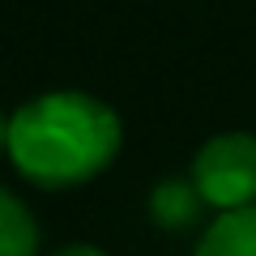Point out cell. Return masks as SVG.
I'll return each instance as SVG.
<instances>
[{
    "instance_id": "cell-1",
    "label": "cell",
    "mask_w": 256,
    "mask_h": 256,
    "mask_svg": "<svg viewBox=\"0 0 256 256\" xmlns=\"http://www.w3.org/2000/svg\"><path fill=\"white\" fill-rule=\"evenodd\" d=\"M120 141V116L102 98L82 90H56L30 98L9 116L4 154L38 188H73L116 162Z\"/></svg>"
},
{
    "instance_id": "cell-2",
    "label": "cell",
    "mask_w": 256,
    "mask_h": 256,
    "mask_svg": "<svg viewBox=\"0 0 256 256\" xmlns=\"http://www.w3.org/2000/svg\"><path fill=\"white\" fill-rule=\"evenodd\" d=\"M188 180L218 214L256 205V137L252 132H218L192 158Z\"/></svg>"
},
{
    "instance_id": "cell-3",
    "label": "cell",
    "mask_w": 256,
    "mask_h": 256,
    "mask_svg": "<svg viewBox=\"0 0 256 256\" xmlns=\"http://www.w3.org/2000/svg\"><path fill=\"white\" fill-rule=\"evenodd\" d=\"M192 256H256V205L218 214L201 230V244Z\"/></svg>"
},
{
    "instance_id": "cell-4",
    "label": "cell",
    "mask_w": 256,
    "mask_h": 256,
    "mask_svg": "<svg viewBox=\"0 0 256 256\" xmlns=\"http://www.w3.org/2000/svg\"><path fill=\"white\" fill-rule=\"evenodd\" d=\"M201 210H210V205H205V196L196 192L192 180H162L154 192H150V218H154L162 230L192 226V222L201 218Z\"/></svg>"
},
{
    "instance_id": "cell-5",
    "label": "cell",
    "mask_w": 256,
    "mask_h": 256,
    "mask_svg": "<svg viewBox=\"0 0 256 256\" xmlns=\"http://www.w3.org/2000/svg\"><path fill=\"white\" fill-rule=\"evenodd\" d=\"M0 256H38V226L26 201L0 184Z\"/></svg>"
},
{
    "instance_id": "cell-6",
    "label": "cell",
    "mask_w": 256,
    "mask_h": 256,
    "mask_svg": "<svg viewBox=\"0 0 256 256\" xmlns=\"http://www.w3.org/2000/svg\"><path fill=\"white\" fill-rule=\"evenodd\" d=\"M52 256H107V252L94 248V244H68V248H60V252H52Z\"/></svg>"
},
{
    "instance_id": "cell-7",
    "label": "cell",
    "mask_w": 256,
    "mask_h": 256,
    "mask_svg": "<svg viewBox=\"0 0 256 256\" xmlns=\"http://www.w3.org/2000/svg\"><path fill=\"white\" fill-rule=\"evenodd\" d=\"M0 150H9V116L0 111Z\"/></svg>"
}]
</instances>
